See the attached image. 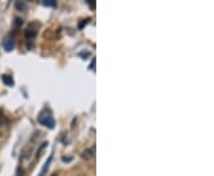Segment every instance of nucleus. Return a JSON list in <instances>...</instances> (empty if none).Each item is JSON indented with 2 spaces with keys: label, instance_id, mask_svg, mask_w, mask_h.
<instances>
[{
  "label": "nucleus",
  "instance_id": "8",
  "mask_svg": "<svg viewBox=\"0 0 214 176\" xmlns=\"http://www.w3.org/2000/svg\"><path fill=\"white\" fill-rule=\"evenodd\" d=\"M51 160H53V155L48 158V161H46V163H45V165H44V168H43L42 173L39 174V176H44L45 175V171H46V169H48V167H49V164H50V162H51Z\"/></svg>",
  "mask_w": 214,
  "mask_h": 176
},
{
  "label": "nucleus",
  "instance_id": "11",
  "mask_svg": "<svg viewBox=\"0 0 214 176\" xmlns=\"http://www.w3.org/2000/svg\"><path fill=\"white\" fill-rule=\"evenodd\" d=\"M46 147V143H43V145H42V148H39V150H38V154H37V158L39 157V155H41V152H42V150L44 149Z\"/></svg>",
  "mask_w": 214,
  "mask_h": 176
},
{
  "label": "nucleus",
  "instance_id": "9",
  "mask_svg": "<svg viewBox=\"0 0 214 176\" xmlns=\"http://www.w3.org/2000/svg\"><path fill=\"white\" fill-rule=\"evenodd\" d=\"M43 5H44V6H51V7H55V6H56V2L53 1V0H51V1H49V0H44V1H43Z\"/></svg>",
  "mask_w": 214,
  "mask_h": 176
},
{
  "label": "nucleus",
  "instance_id": "4",
  "mask_svg": "<svg viewBox=\"0 0 214 176\" xmlns=\"http://www.w3.org/2000/svg\"><path fill=\"white\" fill-rule=\"evenodd\" d=\"M4 48L6 49V51H12L14 49V42L11 38H7L6 41L4 42Z\"/></svg>",
  "mask_w": 214,
  "mask_h": 176
},
{
  "label": "nucleus",
  "instance_id": "6",
  "mask_svg": "<svg viewBox=\"0 0 214 176\" xmlns=\"http://www.w3.org/2000/svg\"><path fill=\"white\" fill-rule=\"evenodd\" d=\"M15 9L19 10V11H25V10H26V4H25V2L17 1V2H15Z\"/></svg>",
  "mask_w": 214,
  "mask_h": 176
},
{
  "label": "nucleus",
  "instance_id": "10",
  "mask_svg": "<svg viewBox=\"0 0 214 176\" xmlns=\"http://www.w3.org/2000/svg\"><path fill=\"white\" fill-rule=\"evenodd\" d=\"M6 123H7V119L5 118V116H4L2 111L0 109V126H1V125H4V124H6Z\"/></svg>",
  "mask_w": 214,
  "mask_h": 176
},
{
  "label": "nucleus",
  "instance_id": "15",
  "mask_svg": "<svg viewBox=\"0 0 214 176\" xmlns=\"http://www.w3.org/2000/svg\"><path fill=\"white\" fill-rule=\"evenodd\" d=\"M57 175H58L57 173H54V174H53V175H51V176H57Z\"/></svg>",
  "mask_w": 214,
  "mask_h": 176
},
{
  "label": "nucleus",
  "instance_id": "7",
  "mask_svg": "<svg viewBox=\"0 0 214 176\" xmlns=\"http://www.w3.org/2000/svg\"><path fill=\"white\" fill-rule=\"evenodd\" d=\"M23 25V19L22 18H14V20H13V26L15 27V29H19V27L22 26Z\"/></svg>",
  "mask_w": 214,
  "mask_h": 176
},
{
  "label": "nucleus",
  "instance_id": "13",
  "mask_svg": "<svg viewBox=\"0 0 214 176\" xmlns=\"http://www.w3.org/2000/svg\"><path fill=\"white\" fill-rule=\"evenodd\" d=\"M17 176H23V169L18 168V174H17Z\"/></svg>",
  "mask_w": 214,
  "mask_h": 176
},
{
  "label": "nucleus",
  "instance_id": "1",
  "mask_svg": "<svg viewBox=\"0 0 214 176\" xmlns=\"http://www.w3.org/2000/svg\"><path fill=\"white\" fill-rule=\"evenodd\" d=\"M38 122L41 123L42 125L44 126H46L48 129H54L55 127V119H54V117H53V113H51V111H49L48 109H43L42 112L39 113V116H38Z\"/></svg>",
  "mask_w": 214,
  "mask_h": 176
},
{
  "label": "nucleus",
  "instance_id": "12",
  "mask_svg": "<svg viewBox=\"0 0 214 176\" xmlns=\"http://www.w3.org/2000/svg\"><path fill=\"white\" fill-rule=\"evenodd\" d=\"M87 4L90 6V9H94V7H95V2H94V1H88Z\"/></svg>",
  "mask_w": 214,
  "mask_h": 176
},
{
  "label": "nucleus",
  "instance_id": "5",
  "mask_svg": "<svg viewBox=\"0 0 214 176\" xmlns=\"http://www.w3.org/2000/svg\"><path fill=\"white\" fill-rule=\"evenodd\" d=\"M1 80H2V82H4L6 86H13L14 85L13 79H12L11 76H8V75H2Z\"/></svg>",
  "mask_w": 214,
  "mask_h": 176
},
{
  "label": "nucleus",
  "instance_id": "14",
  "mask_svg": "<svg viewBox=\"0 0 214 176\" xmlns=\"http://www.w3.org/2000/svg\"><path fill=\"white\" fill-rule=\"evenodd\" d=\"M73 157H63V161H71Z\"/></svg>",
  "mask_w": 214,
  "mask_h": 176
},
{
  "label": "nucleus",
  "instance_id": "2",
  "mask_svg": "<svg viewBox=\"0 0 214 176\" xmlns=\"http://www.w3.org/2000/svg\"><path fill=\"white\" fill-rule=\"evenodd\" d=\"M94 156V150L93 149H86L82 151V154H81V157L86 160V161H89L92 157Z\"/></svg>",
  "mask_w": 214,
  "mask_h": 176
},
{
  "label": "nucleus",
  "instance_id": "3",
  "mask_svg": "<svg viewBox=\"0 0 214 176\" xmlns=\"http://www.w3.org/2000/svg\"><path fill=\"white\" fill-rule=\"evenodd\" d=\"M36 36H37V30L31 29V27H29V29L25 30V37H26L28 40H33Z\"/></svg>",
  "mask_w": 214,
  "mask_h": 176
}]
</instances>
